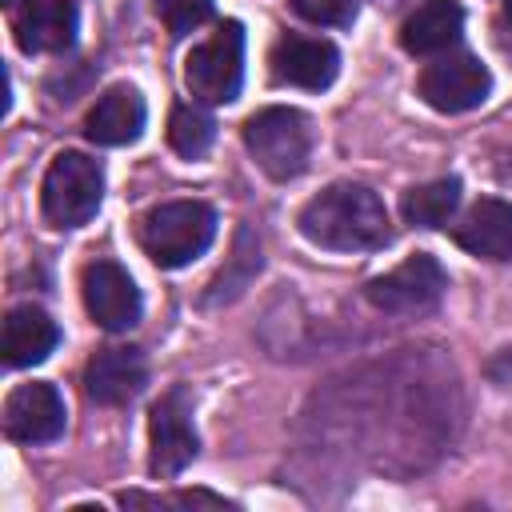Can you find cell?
Returning <instances> with one entry per match:
<instances>
[{
  "label": "cell",
  "instance_id": "obj_1",
  "mask_svg": "<svg viewBox=\"0 0 512 512\" xmlns=\"http://www.w3.org/2000/svg\"><path fill=\"white\" fill-rule=\"evenodd\" d=\"M300 232L308 244L328 252H368L388 244V208L368 184H328L300 212Z\"/></svg>",
  "mask_w": 512,
  "mask_h": 512
},
{
  "label": "cell",
  "instance_id": "obj_2",
  "mask_svg": "<svg viewBox=\"0 0 512 512\" xmlns=\"http://www.w3.org/2000/svg\"><path fill=\"white\" fill-rule=\"evenodd\" d=\"M140 248L160 268H184L216 236V212L204 200H168L140 216Z\"/></svg>",
  "mask_w": 512,
  "mask_h": 512
},
{
  "label": "cell",
  "instance_id": "obj_3",
  "mask_svg": "<svg viewBox=\"0 0 512 512\" xmlns=\"http://www.w3.org/2000/svg\"><path fill=\"white\" fill-rule=\"evenodd\" d=\"M244 144L272 180H292L312 160V120L296 108H260L244 120Z\"/></svg>",
  "mask_w": 512,
  "mask_h": 512
},
{
  "label": "cell",
  "instance_id": "obj_4",
  "mask_svg": "<svg viewBox=\"0 0 512 512\" xmlns=\"http://www.w3.org/2000/svg\"><path fill=\"white\" fill-rule=\"evenodd\" d=\"M104 200V172L92 156L84 152H60L52 164H48V176H44V192H40V204H44V216L48 224L56 228H80L96 216Z\"/></svg>",
  "mask_w": 512,
  "mask_h": 512
},
{
  "label": "cell",
  "instance_id": "obj_5",
  "mask_svg": "<svg viewBox=\"0 0 512 512\" xmlns=\"http://www.w3.org/2000/svg\"><path fill=\"white\" fill-rule=\"evenodd\" d=\"M184 80L196 100L204 104H228L240 92L244 80V28L236 20L220 24L204 44L192 48L184 60Z\"/></svg>",
  "mask_w": 512,
  "mask_h": 512
},
{
  "label": "cell",
  "instance_id": "obj_6",
  "mask_svg": "<svg viewBox=\"0 0 512 512\" xmlns=\"http://www.w3.org/2000/svg\"><path fill=\"white\" fill-rule=\"evenodd\" d=\"M448 292V272L440 268L436 256L428 252H416L408 256L404 264H396L392 272L384 276H372L364 284V296L380 308V312H392V316H420V312H432Z\"/></svg>",
  "mask_w": 512,
  "mask_h": 512
},
{
  "label": "cell",
  "instance_id": "obj_7",
  "mask_svg": "<svg viewBox=\"0 0 512 512\" xmlns=\"http://www.w3.org/2000/svg\"><path fill=\"white\" fill-rule=\"evenodd\" d=\"M196 448H200V440H196L188 392L172 388L152 404V416H148V468H152V476H160V480L180 476L196 460Z\"/></svg>",
  "mask_w": 512,
  "mask_h": 512
},
{
  "label": "cell",
  "instance_id": "obj_8",
  "mask_svg": "<svg viewBox=\"0 0 512 512\" xmlns=\"http://www.w3.org/2000/svg\"><path fill=\"white\" fill-rule=\"evenodd\" d=\"M492 92V72L472 52H448L420 72V96L436 112H468Z\"/></svg>",
  "mask_w": 512,
  "mask_h": 512
},
{
  "label": "cell",
  "instance_id": "obj_9",
  "mask_svg": "<svg viewBox=\"0 0 512 512\" xmlns=\"http://www.w3.org/2000/svg\"><path fill=\"white\" fill-rule=\"evenodd\" d=\"M80 292L88 316L108 332H124L140 320V288L116 260H92L80 276Z\"/></svg>",
  "mask_w": 512,
  "mask_h": 512
},
{
  "label": "cell",
  "instance_id": "obj_10",
  "mask_svg": "<svg viewBox=\"0 0 512 512\" xmlns=\"http://www.w3.org/2000/svg\"><path fill=\"white\" fill-rule=\"evenodd\" d=\"M268 72L276 84L320 92L336 80L340 52L332 48V40H320V36H280L268 52Z\"/></svg>",
  "mask_w": 512,
  "mask_h": 512
},
{
  "label": "cell",
  "instance_id": "obj_11",
  "mask_svg": "<svg viewBox=\"0 0 512 512\" xmlns=\"http://www.w3.org/2000/svg\"><path fill=\"white\" fill-rule=\"evenodd\" d=\"M4 432L20 444H48L64 432V400L52 384L32 380L8 392L4 400Z\"/></svg>",
  "mask_w": 512,
  "mask_h": 512
},
{
  "label": "cell",
  "instance_id": "obj_12",
  "mask_svg": "<svg viewBox=\"0 0 512 512\" xmlns=\"http://www.w3.org/2000/svg\"><path fill=\"white\" fill-rule=\"evenodd\" d=\"M148 380V360L140 348H100L84 368V392L96 404H128Z\"/></svg>",
  "mask_w": 512,
  "mask_h": 512
},
{
  "label": "cell",
  "instance_id": "obj_13",
  "mask_svg": "<svg viewBox=\"0 0 512 512\" xmlns=\"http://www.w3.org/2000/svg\"><path fill=\"white\" fill-rule=\"evenodd\" d=\"M144 96L132 88V84H112L88 112L84 120V132L92 144H104V148H120V144H132L140 132H144Z\"/></svg>",
  "mask_w": 512,
  "mask_h": 512
},
{
  "label": "cell",
  "instance_id": "obj_14",
  "mask_svg": "<svg viewBox=\"0 0 512 512\" xmlns=\"http://www.w3.org/2000/svg\"><path fill=\"white\" fill-rule=\"evenodd\" d=\"M456 244L484 260H512V204L484 196L456 224Z\"/></svg>",
  "mask_w": 512,
  "mask_h": 512
},
{
  "label": "cell",
  "instance_id": "obj_15",
  "mask_svg": "<svg viewBox=\"0 0 512 512\" xmlns=\"http://www.w3.org/2000/svg\"><path fill=\"white\" fill-rule=\"evenodd\" d=\"M76 40L72 0H28L16 12V44L24 52H64Z\"/></svg>",
  "mask_w": 512,
  "mask_h": 512
},
{
  "label": "cell",
  "instance_id": "obj_16",
  "mask_svg": "<svg viewBox=\"0 0 512 512\" xmlns=\"http://www.w3.org/2000/svg\"><path fill=\"white\" fill-rule=\"evenodd\" d=\"M464 32V8L456 0H428L400 24V44L412 56L448 52Z\"/></svg>",
  "mask_w": 512,
  "mask_h": 512
},
{
  "label": "cell",
  "instance_id": "obj_17",
  "mask_svg": "<svg viewBox=\"0 0 512 512\" xmlns=\"http://www.w3.org/2000/svg\"><path fill=\"white\" fill-rule=\"evenodd\" d=\"M56 340H60L56 320L36 304H20L4 320V364L8 368L40 364L56 348Z\"/></svg>",
  "mask_w": 512,
  "mask_h": 512
},
{
  "label": "cell",
  "instance_id": "obj_18",
  "mask_svg": "<svg viewBox=\"0 0 512 512\" xmlns=\"http://www.w3.org/2000/svg\"><path fill=\"white\" fill-rule=\"evenodd\" d=\"M460 204V180L456 176H444V180H432V184H420L404 196V220L416 224V228H440L452 220Z\"/></svg>",
  "mask_w": 512,
  "mask_h": 512
},
{
  "label": "cell",
  "instance_id": "obj_19",
  "mask_svg": "<svg viewBox=\"0 0 512 512\" xmlns=\"http://www.w3.org/2000/svg\"><path fill=\"white\" fill-rule=\"evenodd\" d=\"M252 272H260V240L252 236V228H240L236 232V248H232V260L228 268L216 272V280L208 284V304H224L232 296L244 292V284L252 280Z\"/></svg>",
  "mask_w": 512,
  "mask_h": 512
},
{
  "label": "cell",
  "instance_id": "obj_20",
  "mask_svg": "<svg viewBox=\"0 0 512 512\" xmlns=\"http://www.w3.org/2000/svg\"><path fill=\"white\" fill-rule=\"evenodd\" d=\"M212 140H216V124L200 108H192V104H176L172 108V116H168V144L180 156L196 160V156H204L212 148Z\"/></svg>",
  "mask_w": 512,
  "mask_h": 512
},
{
  "label": "cell",
  "instance_id": "obj_21",
  "mask_svg": "<svg viewBox=\"0 0 512 512\" xmlns=\"http://www.w3.org/2000/svg\"><path fill=\"white\" fill-rule=\"evenodd\" d=\"M156 8L172 36H188L212 16V0H156Z\"/></svg>",
  "mask_w": 512,
  "mask_h": 512
},
{
  "label": "cell",
  "instance_id": "obj_22",
  "mask_svg": "<svg viewBox=\"0 0 512 512\" xmlns=\"http://www.w3.org/2000/svg\"><path fill=\"white\" fill-rule=\"evenodd\" d=\"M296 12L312 24H352L356 0H292Z\"/></svg>",
  "mask_w": 512,
  "mask_h": 512
},
{
  "label": "cell",
  "instance_id": "obj_23",
  "mask_svg": "<svg viewBox=\"0 0 512 512\" xmlns=\"http://www.w3.org/2000/svg\"><path fill=\"white\" fill-rule=\"evenodd\" d=\"M488 376H492L500 388L512 392V348H500V352L488 360Z\"/></svg>",
  "mask_w": 512,
  "mask_h": 512
},
{
  "label": "cell",
  "instance_id": "obj_24",
  "mask_svg": "<svg viewBox=\"0 0 512 512\" xmlns=\"http://www.w3.org/2000/svg\"><path fill=\"white\" fill-rule=\"evenodd\" d=\"M176 504H224V496H212V492H180L176 496Z\"/></svg>",
  "mask_w": 512,
  "mask_h": 512
},
{
  "label": "cell",
  "instance_id": "obj_25",
  "mask_svg": "<svg viewBox=\"0 0 512 512\" xmlns=\"http://www.w3.org/2000/svg\"><path fill=\"white\" fill-rule=\"evenodd\" d=\"M504 16H508V20H512V0H504Z\"/></svg>",
  "mask_w": 512,
  "mask_h": 512
}]
</instances>
